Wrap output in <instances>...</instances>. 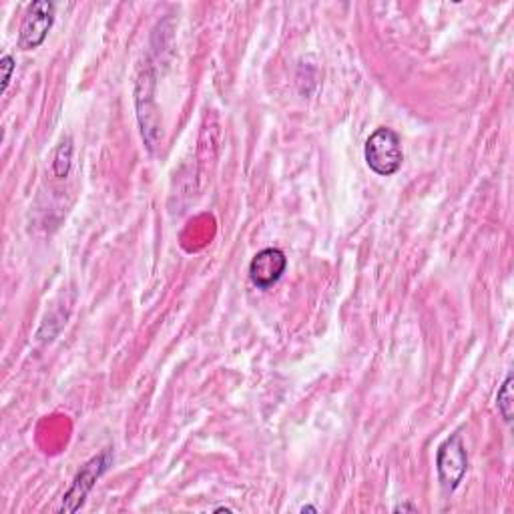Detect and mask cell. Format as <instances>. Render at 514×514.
<instances>
[{
	"mask_svg": "<svg viewBox=\"0 0 514 514\" xmlns=\"http://www.w3.org/2000/svg\"><path fill=\"white\" fill-rule=\"evenodd\" d=\"M287 268V257L281 249L268 247L255 253V257L249 264V279L259 290H270L275 285Z\"/></svg>",
	"mask_w": 514,
	"mask_h": 514,
	"instance_id": "5",
	"label": "cell"
},
{
	"mask_svg": "<svg viewBox=\"0 0 514 514\" xmlns=\"http://www.w3.org/2000/svg\"><path fill=\"white\" fill-rule=\"evenodd\" d=\"M363 157H365L368 167L376 175H380V177L394 175L402 167V161H404L400 135L390 127L376 129L365 141Z\"/></svg>",
	"mask_w": 514,
	"mask_h": 514,
	"instance_id": "1",
	"label": "cell"
},
{
	"mask_svg": "<svg viewBox=\"0 0 514 514\" xmlns=\"http://www.w3.org/2000/svg\"><path fill=\"white\" fill-rule=\"evenodd\" d=\"M468 468V452L462 442L460 434H452L448 440H444L436 454V470L438 480L446 490H456L462 483Z\"/></svg>",
	"mask_w": 514,
	"mask_h": 514,
	"instance_id": "3",
	"label": "cell"
},
{
	"mask_svg": "<svg viewBox=\"0 0 514 514\" xmlns=\"http://www.w3.org/2000/svg\"><path fill=\"white\" fill-rule=\"evenodd\" d=\"M55 23V4L49 0H36L27 10L18 34V49L32 51L38 49Z\"/></svg>",
	"mask_w": 514,
	"mask_h": 514,
	"instance_id": "4",
	"label": "cell"
},
{
	"mask_svg": "<svg viewBox=\"0 0 514 514\" xmlns=\"http://www.w3.org/2000/svg\"><path fill=\"white\" fill-rule=\"evenodd\" d=\"M215 513H233V511H231L229 506H217V509H215Z\"/></svg>",
	"mask_w": 514,
	"mask_h": 514,
	"instance_id": "10",
	"label": "cell"
},
{
	"mask_svg": "<svg viewBox=\"0 0 514 514\" xmlns=\"http://www.w3.org/2000/svg\"><path fill=\"white\" fill-rule=\"evenodd\" d=\"M302 513L303 514H305V513H318V509H316V506H303Z\"/></svg>",
	"mask_w": 514,
	"mask_h": 514,
	"instance_id": "11",
	"label": "cell"
},
{
	"mask_svg": "<svg viewBox=\"0 0 514 514\" xmlns=\"http://www.w3.org/2000/svg\"><path fill=\"white\" fill-rule=\"evenodd\" d=\"M14 68H16V64H14V59H12L10 55H4V57L0 59V70H2V89H0V92H2V94L6 92L10 81H12Z\"/></svg>",
	"mask_w": 514,
	"mask_h": 514,
	"instance_id": "8",
	"label": "cell"
},
{
	"mask_svg": "<svg viewBox=\"0 0 514 514\" xmlns=\"http://www.w3.org/2000/svg\"><path fill=\"white\" fill-rule=\"evenodd\" d=\"M416 511H418V509L412 506V504H400V506L394 509V513H416Z\"/></svg>",
	"mask_w": 514,
	"mask_h": 514,
	"instance_id": "9",
	"label": "cell"
},
{
	"mask_svg": "<svg viewBox=\"0 0 514 514\" xmlns=\"http://www.w3.org/2000/svg\"><path fill=\"white\" fill-rule=\"evenodd\" d=\"M70 163H73V141L64 139L59 149L55 153V161H53V171L57 177H66L70 171Z\"/></svg>",
	"mask_w": 514,
	"mask_h": 514,
	"instance_id": "7",
	"label": "cell"
},
{
	"mask_svg": "<svg viewBox=\"0 0 514 514\" xmlns=\"http://www.w3.org/2000/svg\"><path fill=\"white\" fill-rule=\"evenodd\" d=\"M496 406L504 422H513V374H509L504 384L500 386L496 396Z\"/></svg>",
	"mask_w": 514,
	"mask_h": 514,
	"instance_id": "6",
	"label": "cell"
},
{
	"mask_svg": "<svg viewBox=\"0 0 514 514\" xmlns=\"http://www.w3.org/2000/svg\"><path fill=\"white\" fill-rule=\"evenodd\" d=\"M111 462H113V454H111V450H105V452H101L99 456L91 458L79 470V474L75 476L70 488L62 496L61 513H77L85 504V500H87V496H89V492L92 490L94 483L107 472V468L111 466Z\"/></svg>",
	"mask_w": 514,
	"mask_h": 514,
	"instance_id": "2",
	"label": "cell"
}]
</instances>
